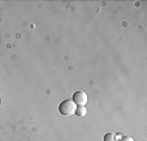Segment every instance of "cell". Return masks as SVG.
<instances>
[{"label":"cell","instance_id":"5","mask_svg":"<svg viewBox=\"0 0 147 141\" xmlns=\"http://www.w3.org/2000/svg\"><path fill=\"white\" fill-rule=\"evenodd\" d=\"M117 141H134V138L130 136H122V137H119Z\"/></svg>","mask_w":147,"mask_h":141},{"label":"cell","instance_id":"1","mask_svg":"<svg viewBox=\"0 0 147 141\" xmlns=\"http://www.w3.org/2000/svg\"><path fill=\"white\" fill-rule=\"evenodd\" d=\"M76 108H77L76 103L73 102L72 99H67L60 103V106H59V112H60L61 115L70 116V115H74Z\"/></svg>","mask_w":147,"mask_h":141},{"label":"cell","instance_id":"4","mask_svg":"<svg viewBox=\"0 0 147 141\" xmlns=\"http://www.w3.org/2000/svg\"><path fill=\"white\" fill-rule=\"evenodd\" d=\"M119 140V136L115 135V133H107L104 136V141H117Z\"/></svg>","mask_w":147,"mask_h":141},{"label":"cell","instance_id":"2","mask_svg":"<svg viewBox=\"0 0 147 141\" xmlns=\"http://www.w3.org/2000/svg\"><path fill=\"white\" fill-rule=\"evenodd\" d=\"M72 101L76 103V106H85L87 103V94L85 91H76Z\"/></svg>","mask_w":147,"mask_h":141},{"label":"cell","instance_id":"3","mask_svg":"<svg viewBox=\"0 0 147 141\" xmlns=\"http://www.w3.org/2000/svg\"><path fill=\"white\" fill-rule=\"evenodd\" d=\"M86 112H87V110H86V107H85V106H77L74 114L81 118V116H85V115H86Z\"/></svg>","mask_w":147,"mask_h":141},{"label":"cell","instance_id":"6","mask_svg":"<svg viewBox=\"0 0 147 141\" xmlns=\"http://www.w3.org/2000/svg\"><path fill=\"white\" fill-rule=\"evenodd\" d=\"M0 103H1V99H0Z\"/></svg>","mask_w":147,"mask_h":141}]
</instances>
